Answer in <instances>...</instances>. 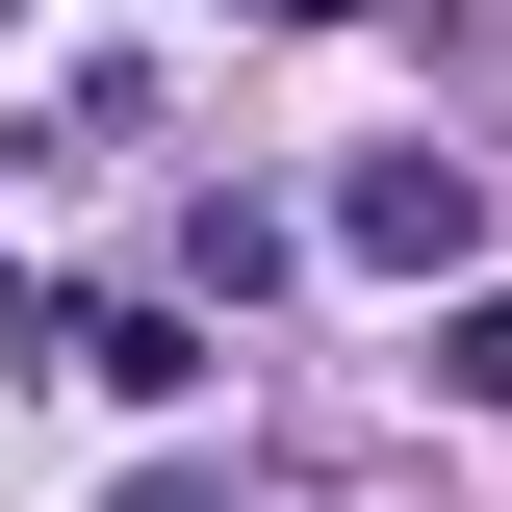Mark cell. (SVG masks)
<instances>
[{
  "mask_svg": "<svg viewBox=\"0 0 512 512\" xmlns=\"http://www.w3.org/2000/svg\"><path fill=\"white\" fill-rule=\"evenodd\" d=\"M128 512H205V487H180V461H154V487H128Z\"/></svg>",
  "mask_w": 512,
  "mask_h": 512,
  "instance_id": "4",
  "label": "cell"
},
{
  "mask_svg": "<svg viewBox=\"0 0 512 512\" xmlns=\"http://www.w3.org/2000/svg\"><path fill=\"white\" fill-rule=\"evenodd\" d=\"M436 384H461V410H512V282H461V333H436Z\"/></svg>",
  "mask_w": 512,
  "mask_h": 512,
  "instance_id": "3",
  "label": "cell"
},
{
  "mask_svg": "<svg viewBox=\"0 0 512 512\" xmlns=\"http://www.w3.org/2000/svg\"><path fill=\"white\" fill-rule=\"evenodd\" d=\"M0 26H26V0H0Z\"/></svg>",
  "mask_w": 512,
  "mask_h": 512,
  "instance_id": "5",
  "label": "cell"
},
{
  "mask_svg": "<svg viewBox=\"0 0 512 512\" xmlns=\"http://www.w3.org/2000/svg\"><path fill=\"white\" fill-rule=\"evenodd\" d=\"M333 256H359V282H461V256H487V180H461V154H359V180H333Z\"/></svg>",
  "mask_w": 512,
  "mask_h": 512,
  "instance_id": "1",
  "label": "cell"
},
{
  "mask_svg": "<svg viewBox=\"0 0 512 512\" xmlns=\"http://www.w3.org/2000/svg\"><path fill=\"white\" fill-rule=\"evenodd\" d=\"M77 384H128V410H180V384H205V308H77Z\"/></svg>",
  "mask_w": 512,
  "mask_h": 512,
  "instance_id": "2",
  "label": "cell"
}]
</instances>
